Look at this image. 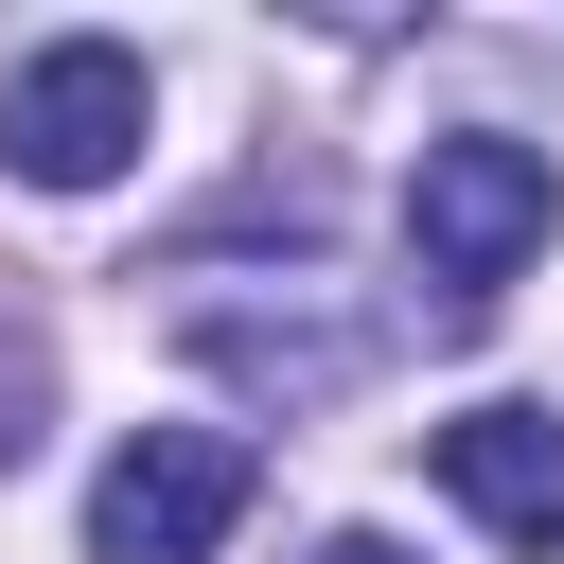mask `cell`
Here are the masks:
<instances>
[{
  "label": "cell",
  "mask_w": 564,
  "mask_h": 564,
  "mask_svg": "<svg viewBox=\"0 0 564 564\" xmlns=\"http://www.w3.org/2000/svg\"><path fill=\"white\" fill-rule=\"evenodd\" d=\"M546 229H564L546 141H511V123L423 141V176H405V264H423V300H441V317H494V300L529 282V247H546Z\"/></svg>",
  "instance_id": "obj_1"
},
{
  "label": "cell",
  "mask_w": 564,
  "mask_h": 564,
  "mask_svg": "<svg viewBox=\"0 0 564 564\" xmlns=\"http://www.w3.org/2000/svg\"><path fill=\"white\" fill-rule=\"evenodd\" d=\"M35 423H53V370H35V335H0V458H35Z\"/></svg>",
  "instance_id": "obj_6"
},
{
  "label": "cell",
  "mask_w": 564,
  "mask_h": 564,
  "mask_svg": "<svg viewBox=\"0 0 564 564\" xmlns=\"http://www.w3.org/2000/svg\"><path fill=\"white\" fill-rule=\"evenodd\" d=\"M317 564H405V546L388 529H317Z\"/></svg>",
  "instance_id": "obj_7"
},
{
  "label": "cell",
  "mask_w": 564,
  "mask_h": 564,
  "mask_svg": "<svg viewBox=\"0 0 564 564\" xmlns=\"http://www.w3.org/2000/svg\"><path fill=\"white\" fill-rule=\"evenodd\" d=\"M141 123H159V88H141L123 35H53V53L0 70V159H18L35 194H106V176L141 159Z\"/></svg>",
  "instance_id": "obj_3"
},
{
  "label": "cell",
  "mask_w": 564,
  "mask_h": 564,
  "mask_svg": "<svg viewBox=\"0 0 564 564\" xmlns=\"http://www.w3.org/2000/svg\"><path fill=\"white\" fill-rule=\"evenodd\" d=\"M247 494H264V458H247L229 423H141V441L88 476V564H212V546L247 529Z\"/></svg>",
  "instance_id": "obj_2"
},
{
  "label": "cell",
  "mask_w": 564,
  "mask_h": 564,
  "mask_svg": "<svg viewBox=\"0 0 564 564\" xmlns=\"http://www.w3.org/2000/svg\"><path fill=\"white\" fill-rule=\"evenodd\" d=\"M176 335H194L229 388H264L282 423H300V405H335V388L370 370V317H335V300H300V282H282V300H229V282H212Z\"/></svg>",
  "instance_id": "obj_4"
},
{
  "label": "cell",
  "mask_w": 564,
  "mask_h": 564,
  "mask_svg": "<svg viewBox=\"0 0 564 564\" xmlns=\"http://www.w3.org/2000/svg\"><path fill=\"white\" fill-rule=\"evenodd\" d=\"M441 494L476 529H511L529 564H564V423L546 405H458L441 423Z\"/></svg>",
  "instance_id": "obj_5"
}]
</instances>
